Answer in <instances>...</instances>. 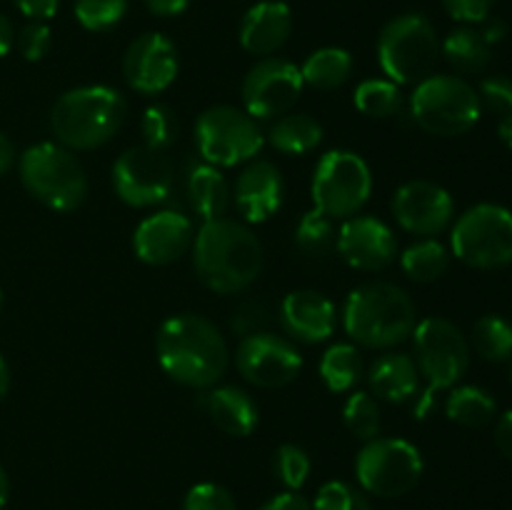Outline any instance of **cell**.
<instances>
[{
    "label": "cell",
    "mask_w": 512,
    "mask_h": 510,
    "mask_svg": "<svg viewBox=\"0 0 512 510\" xmlns=\"http://www.w3.org/2000/svg\"><path fill=\"white\" fill-rule=\"evenodd\" d=\"M155 355L170 380L193 390L218 385L230 365L225 335L213 320L198 313L165 318L155 335Z\"/></svg>",
    "instance_id": "obj_1"
},
{
    "label": "cell",
    "mask_w": 512,
    "mask_h": 510,
    "mask_svg": "<svg viewBox=\"0 0 512 510\" xmlns=\"http://www.w3.org/2000/svg\"><path fill=\"white\" fill-rule=\"evenodd\" d=\"M193 265L200 283L213 293H243L263 273V243L243 220L228 215L203 220L193 240Z\"/></svg>",
    "instance_id": "obj_2"
},
{
    "label": "cell",
    "mask_w": 512,
    "mask_h": 510,
    "mask_svg": "<svg viewBox=\"0 0 512 510\" xmlns=\"http://www.w3.org/2000/svg\"><path fill=\"white\" fill-rule=\"evenodd\" d=\"M418 325V308L410 293L388 280L353 288L343 305V328L360 348L390 350L405 343Z\"/></svg>",
    "instance_id": "obj_3"
},
{
    "label": "cell",
    "mask_w": 512,
    "mask_h": 510,
    "mask_svg": "<svg viewBox=\"0 0 512 510\" xmlns=\"http://www.w3.org/2000/svg\"><path fill=\"white\" fill-rule=\"evenodd\" d=\"M128 103L110 85H80L65 90L50 110L55 140L73 153L103 148L123 128Z\"/></svg>",
    "instance_id": "obj_4"
},
{
    "label": "cell",
    "mask_w": 512,
    "mask_h": 510,
    "mask_svg": "<svg viewBox=\"0 0 512 510\" xmlns=\"http://www.w3.org/2000/svg\"><path fill=\"white\" fill-rule=\"evenodd\" d=\"M415 363H418L420 378L425 380L423 395L415 400V415L425 418L433 408L435 393L450 390L460 383L470 365V343L463 330L448 318L418 320L413 330Z\"/></svg>",
    "instance_id": "obj_5"
},
{
    "label": "cell",
    "mask_w": 512,
    "mask_h": 510,
    "mask_svg": "<svg viewBox=\"0 0 512 510\" xmlns=\"http://www.w3.org/2000/svg\"><path fill=\"white\" fill-rule=\"evenodd\" d=\"M410 118L438 138H458L478 125L483 105L478 90L460 75L433 73L420 80L408 98Z\"/></svg>",
    "instance_id": "obj_6"
},
{
    "label": "cell",
    "mask_w": 512,
    "mask_h": 510,
    "mask_svg": "<svg viewBox=\"0 0 512 510\" xmlns=\"http://www.w3.org/2000/svg\"><path fill=\"white\" fill-rule=\"evenodd\" d=\"M23 188L55 213L80 208L88 195V175L73 150L60 143H35L18 158Z\"/></svg>",
    "instance_id": "obj_7"
},
{
    "label": "cell",
    "mask_w": 512,
    "mask_h": 510,
    "mask_svg": "<svg viewBox=\"0 0 512 510\" xmlns=\"http://www.w3.org/2000/svg\"><path fill=\"white\" fill-rule=\"evenodd\" d=\"M440 38L433 23L420 13H403L388 20L378 35V63L398 85H418L435 73Z\"/></svg>",
    "instance_id": "obj_8"
},
{
    "label": "cell",
    "mask_w": 512,
    "mask_h": 510,
    "mask_svg": "<svg viewBox=\"0 0 512 510\" xmlns=\"http://www.w3.org/2000/svg\"><path fill=\"white\" fill-rule=\"evenodd\" d=\"M373 195V170L355 150L335 148L320 155L310 180L313 208L333 220H348L365 208Z\"/></svg>",
    "instance_id": "obj_9"
},
{
    "label": "cell",
    "mask_w": 512,
    "mask_h": 510,
    "mask_svg": "<svg viewBox=\"0 0 512 510\" xmlns=\"http://www.w3.org/2000/svg\"><path fill=\"white\" fill-rule=\"evenodd\" d=\"M265 133L253 115L235 105H210L195 120V148L200 160L215 168H235L260 155Z\"/></svg>",
    "instance_id": "obj_10"
},
{
    "label": "cell",
    "mask_w": 512,
    "mask_h": 510,
    "mask_svg": "<svg viewBox=\"0 0 512 510\" xmlns=\"http://www.w3.org/2000/svg\"><path fill=\"white\" fill-rule=\"evenodd\" d=\"M450 255L478 270H500L512 263V213L498 203L465 210L450 230Z\"/></svg>",
    "instance_id": "obj_11"
},
{
    "label": "cell",
    "mask_w": 512,
    "mask_h": 510,
    "mask_svg": "<svg viewBox=\"0 0 512 510\" xmlns=\"http://www.w3.org/2000/svg\"><path fill=\"white\" fill-rule=\"evenodd\" d=\"M423 455L405 438H373L355 455L358 485L378 498H400L423 478Z\"/></svg>",
    "instance_id": "obj_12"
},
{
    "label": "cell",
    "mask_w": 512,
    "mask_h": 510,
    "mask_svg": "<svg viewBox=\"0 0 512 510\" xmlns=\"http://www.w3.org/2000/svg\"><path fill=\"white\" fill-rule=\"evenodd\" d=\"M173 163L165 153L143 143L123 150L113 163L115 195L130 208H155L173 193Z\"/></svg>",
    "instance_id": "obj_13"
},
{
    "label": "cell",
    "mask_w": 512,
    "mask_h": 510,
    "mask_svg": "<svg viewBox=\"0 0 512 510\" xmlns=\"http://www.w3.org/2000/svg\"><path fill=\"white\" fill-rule=\"evenodd\" d=\"M303 90L305 83L300 65H295L288 58L268 55V58H260L245 73L243 88H240L245 105L243 110L253 115L258 123L260 120H275L295 108Z\"/></svg>",
    "instance_id": "obj_14"
},
{
    "label": "cell",
    "mask_w": 512,
    "mask_h": 510,
    "mask_svg": "<svg viewBox=\"0 0 512 510\" xmlns=\"http://www.w3.org/2000/svg\"><path fill=\"white\" fill-rule=\"evenodd\" d=\"M235 368L255 388H285L303 373V353L288 335L258 330L240 338L235 350Z\"/></svg>",
    "instance_id": "obj_15"
},
{
    "label": "cell",
    "mask_w": 512,
    "mask_h": 510,
    "mask_svg": "<svg viewBox=\"0 0 512 510\" xmlns=\"http://www.w3.org/2000/svg\"><path fill=\"white\" fill-rule=\"evenodd\" d=\"M400 228L420 238H435L450 228L455 218V200L435 180L415 178L400 185L390 200Z\"/></svg>",
    "instance_id": "obj_16"
},
{
    "label": "cell",
    "mask_w": 512,
    "mask_h": 510,
    "mask_svg": "<svg viewBox=\"0 0 512 510\" xmlns=\"http://www.w3.org/2000/svg\"><path fill=\"white\" fill-rule=\"evenodd\" d=\"M180 70L178 48L163 33H143L123 55V78L135 93L160 95L175 83Z\"/></svg>",
    "instance_id": "obj_17"
},
{
    "label": "cell",
    "mask_w": 512,
    "mask_h": 510,
    "mask_svg": "<svg viewBox=\"0 0 512 510\" xmlns=\"http://www.w3.org/2000/svg\"><path fill=\"white\" fill-rule=\"evenodd\" d=\"M335 250L353 270L380 273L398 255V238L385 220L375 215H353L338 228Z\"/></svg>",
    "instance_id": "obj_18"
},
{
    "label": "cell",
    "mask_w": 512,
    "mask_h": 510,
    "mask_svg": "<svg viewBox=\"0 0 512 510\" xmlns=\"http://www.w3.org/2000/svg\"><path fill=\"white\" fill-rule=\"evenodd\" d=\"M193 220L180 210H155L138 223L133 233V250L140 263L163 268L175 263L193 248Z\"/></svg>",
    "instance_id": "obj_19"
},
{
    "label": "cell",
    "mask_w": 512,
    "mask_h": 510,
    "mask_svg": "<svg viewBox=\"0 0 512 510\" xmlns=\"http://www.w3.org/2000/svg\"><path fill=\"white\" fill-rule=\"evenodd\" d=\"M285 200V180L275 163L255 158L245 163L240 175L235 178L233 203L243 215V223L260 225L273 218Z\"/></svg>",
    "instance_id": "obj_20"
},
{
    "label": "cell",
    "mask_w": 512,
    "mask_h": 510,
    "mask_svg": "<svg viewBox=\"0 0 512 510\" xmlns=\"http://www.w3.org/2000/svg\"><path fill=\"white\" fill-rule=\"evenodd\" d=\"M280 325L293 343L320 345L335 335L338 310L320 290H293L280 303Z\"/></svg>",
    "instance_id": "obj_21"
},
{
    "label": "cell",
    "mask_w": 512,
    "mask_h": 510,
    "mask_svg": "<svg viewBox=\"0 0 512 510\" xmlns=\"http://www.w3.org/2000/svg\"><path fill=\"white\" fill-rule=\"evenodd\" d=\"M293 33V13L283 0H260L245 10L240 20V45L250 55L268 58L288 43Z\"/></svg>",
    "instance_id": "obj_22"
},
{
    "label": "cell",
    "mask_w": 512,
    "mask_h": 510,
    "mask_svg": "<svg viewBox=\"0 0 512 510\" xmlns=\"http://www.w3.org/2000/svg\"><path fill=\"white\" fill-rule=\"evenodd\" d=\"M200 405L210 415L215 428L233 438H248L260 423L258 403L248 390L238 388V385H213V388L203 390Z\"/></svg>",
    "instance_id": "obj_23"
},
{
    "label": "cell",
    "mask_w": 512,
    "mask_h": 510,
    "mask_svg": "<svg viewBox=\"0 0 512 510\" xmlns=\"http://www.w3.org/2000/svg\"><path fill=\"white\" fill-rule=\"evenodd\" d=\"M368 385L378 400L403 405L410 400H418L423 378H420L413 355L400 353V350H385L370 363Z\"/></svg>",
    "instance_id": "obj_24"
},
{
    "label": "cell",
    "mask_w": 512,
    "mask_h": 510,
    "mask_svg": "<svg viewBox=\"0 0 512 510\" xmlns=\"http://www.w3.org/2000/svg\"><path fill=\"white\" fill-rule=\"evenodd\" d=\"M185 188H188L190 208L203 220L223 218L228 213L230 203H233V188H230L223 170L205 163V160H200L188 170Z\"/></svg>",
    "instance_id": "obj_25"
},
{
    "label": "cell",
    "mask_w": 512,
    "mask_h": 510,
    "mask_svg": "<svg viewBox=\"0 0 512 510\" xmlns=\"http://www.w3.org/2000/svg\"><path fill=\"white\" fill-rule=\"evenodd\" d=\"M323 125L308 113H285L270 120L265 143L283 155H308L323 143Z\"/></svg>",
    "instance_id": "obj_26"
},
{
    "label": "cell",
    "mask_w": 512,
    "mask_h": 510,
    "mask_svg": "<svg viewBox=\"0 0 512 510\" xmlns=\"http://www.w3.org/2000/svg\"><path fill=\"white\" fill-rule=\"evenodd\" d=\"M440 55L458 75H478L493 60V45H488L478 28L460 25V28L450 30L448 38L440 43Z\"/></svg>",
    "instance_id": "obj_27"
},
{
    "label": "cell",
    "mask_w": 512,
    "mask_h": 510,
    "mask_svg": "<svg viewBox=\"0 0 512 510\" xmlns=\"http://www.w3.org/2000/svg\"><path fill=\"white\" fill-rule=\"evenodd\" d=\"M318 373L330 393H353L365 375L360 348L355 343H333L320 358Z\"/></svg>",
    "instance_id": "obj_28"
},
{
    "label": "cell",
    "mask_w": 512,
    "mask_h": 510,
    "mask_svg": "<svg viewBox=\"0 0 512 510\" xmlns=\"http://www.w3.org/2000/svg\"><path fill=\"white\" fill-rule=\"evenodd\" d=\"M355 60L350 55V50L335 48H318L305 58V63L300 65V73H303V83L313 90H335L340 85H345L353 75Z\"/></svg>",
    "instance_id": "obj_29"
},
{
    "label": "cell",
    "mask_w": 512,
    "mask_h": 510,
    "mask_svg": "<svg viewBox=\"0 0 512 510\" xmlns=\"http://www.w3.org/2000/svg\"><path fill=\"white\" fill-rule=\"evenodd\" d=\"M400 268L413 283H435L450 268V250L438 238H420L403 250Z\"/></svg>",
    "instance_id": "obj_30"
},
{
    "label": "cell",
    "mask_w": 512,
    "mask_h": 510,
    "mask_svg": "<svg viewBox=\"0 0 512 510\" xmlns=\"http://www.w3.org/2000/svg\"><path fill=\"white\" fill-rule=\"evenodd\" d=\"M498 413V403L493 395L480 385H458L450 388L445 400V415L463 428H483Z\"/></svg>",
    "instance_id": "obj_31"
},
{
    "label": "cell",
    "mask_w": 512,
    "mask_h": 510,
    "mask_svg": "<svg viewBox=\"0 0 512 510\" xmlns=\"http://www.w3.org/2000/svg\"><path fill=\"white\" fill-rule=\"evenodd\" d=\"M353 103L368 118H393L405 108L403 85L393 83L390 78L360 80L353 93Z\"/></svg>",
    "instance_id": "obj_32"
},
{
    "label": "cell",
    "mask_w": 512,
    "mask_h": 510,
    "mask_svg": "<svg viewBox=\"0 0 512 510\" xmlns=\"http://www.w3.org/2000/svg\"><path fill=\"white\" fill-rule=\"evenodd\" d=\"M338 228L330 215L320 213L318 208L305 210L295 225V245L305 258L325 260L335 250Z\"/></svg>",
    "instance_id": "obj_33"
},
{
    "label": "cell",
    "mask_w": 512,
    "mask_h": 510,
    "mask_svg": "<svg viewBox=\"0 0 512 510\" xmlns=\"http://www.w3.org/2000/svg\"><path fill=\"white\" fill-rule=\"evenodd\" d=\"M470 340L475 353L488 363H505L512 358V323L503 315L488 313L475 320Z\"/></svg>",
    "instance_id": "obj_34"
},
{
    "label": "cell",
    "mask_w": 512,
    "mask_h": 510,
    "mask_svg": "<svg viewBox=\"0 0 512 510\" xmlns=\"http://www.w3.org/2000/svg\"><path fill=\"white\" fill-rule=\"evenodd\" d=\"M343 423L345 428H348V433L353 435V438L363 440V443L378 438L380 435L378 398H373V393H365V390H353L343 405Z\"/></svg>",
    "instance_id": "obj_35"
},
{
    "label": "cell",
    "mask_w": 512,
    "mask_h": 510,
    "mask_svg": "<svg viewBox=\"0 0 512 510\" xmlns=\"http://www.w3.org/2000/svg\"><path fill=\"white\" fill-rule=\"evenodd\" d=\"M180 125L173 108L165 103H153L143 110L140 118V135H143L145 148H153L158 153H168L178 143Z\"/></svg>",
    "instance_id": "obj_36"
},
{
    "label": "cell",
    "mask_w": 512,
    "mask_h": 510,
    "mask_svg": "<svg viewBox=\"0 0 512 510\" xmlns=\"http://www.w3.org/2000/svg\"><path fill=\"white\" fill-rule=\"evenodd\" d=\"M310 470H313V460H310L308 450L300 448V445L283 443L273 453V473L285 490L298 493L308 483Z\"/></svg>",
    "instance_id": "obj_37"
},
{
    "label": "cell",
    "mask_w": 512,
    "mask_h": 510,
    "mask_svg": "<svg viewBox=\"0 0 512 510\" xmlns=\"http://www.w3.org/2000/svg\"><path fill=\"white\" fill-rule=\"evenodd\" d=\"M75 20L90 33H108L128 13V0H75Z\"/></svg>",
    "instance_id": "obj_38"
},
{
    "label": "cell",
    "mask_w": 512,
    "mask_h": 510,
    "mask_svg": "<svg viewBox=\"0 0 512 510\" xmlns=\"http://www.w3.org/2000/svg\"><path fill=\"white\" fill-rule=\"evenodd\" d=\"M313 510H373V503L363 488H355L345 480H330L320 485Z\"/></svg>",
    "instance_id": "obj_39"
},
{
    "label": "cell",
    "mask_w": 512,
    "mask_h": 510,
    "mask_svg": "<svg viewBox=\"0 0 512 510\" xmlns=\"http://www.w3.org/2000/svg\"><path fill=\"white\" fill-rule=\"evenodd\" d=\"M183 510H238V503L223 485L198 483L185 493Z\"/></svg>",
    "instance_id": "obj_40"
},
{
    "label": "cell",
    "mask_w": 512,
    "mask_h": 510,
    "mask_svg": "<svg viewBox=\"0 0 512 510\" xmlns=\"http://www.w3.org/2000/svg\"><path fill=\"white\" fill-rule=\"evenodd\" d=\"M478 98L480 105H485L490 113L505 118V115L512 113V78L503 73L488 75V78L480 80Z\"/></svg>",
    "instance_id": "obj_41"
},
{
    "label": "cell",
    "mask_w": 512,
    "mask_h": 510,
    "mask_svg": "<svg viewBox=\"0 0 512 510\" xmlns=\"http://www.w3.org/2000/svg\"><path fill=\"white\" fill-rule=\"evenodd\" d=\"M50 45H53V33H50V25L45 20H30L18 33V50L30 63L43 60L50 53Z\"/></svg>",
    "instance_id": "obj_42"
},
{
    "label": "cell",
    "mask_w": 512,
    "mask_h": 510,
    "mask_svg": "<svg viewBox=\"0 0 512 510\" xmlns=\"http://www.w3.org/2000/svg\"><path fill=\"white\" fill-rule=\"evenodd\" d=\"M495 0H443V8L453 20L463 25H478L490 18Z\"/></svg>",
    "instance_id": "obj_43"
},
{
    "label": "cell",
    "mask_w": 512,
    "mask_h": 510,
    "mask_svg": "<svg viewBox=\"0 0 512 510\" xmlns=\"http://www.w3.org/2000/svg\"><path fill=\"white\" fill-rule=\"evenodd\" d=\"M265 318H268V310H265L263 305L245 303V305H240L238 313L233 315V330L235 333H240V338H245V335L263 330Z\"/></svg>",
    "instance_id": "obj_44"
},
{
    "label": "cell",
    "mask_w": 512,
    "mask_h": 510,
    "mask_svg": "<svg viewBox=\"0 0 512 510\" xmlns=\"http://www.w3.org/2000/svg\"><path fill=\"white\" fill-rule=\"evenodd\" d=\"M20 13L28 20H45L48 23L60 8V0H13Z\"/></svg>",
    "instance_id": "obj_45"
},
{
    "label": "cell",
    "mask_w": 512,
    "mask_h": 510,
    "mask_svg": "<svg viewBox=\"0 0 512 510\" xmlns=\"http://www.w3.org/2000/svg\"><path fill=\"white\" fill-rule=\"evenodd\" d=\"M258 510H313V503L305 500L300 493H293V490H285V493L273 495L268 503L260 505Z\"/></svg>",
    "instance_id": "obj_46"
},
{
    "label": "cell",
    "mask_w": 512,
    "mask_h": 510,
    "mask_svg": "<svg viewBox=\"0 0 512 510\" xmlns=\"http://www.w3.org/2000/svg\"><path fill=\"white\" fill-rule=\"evenodd\" d=\"M143 3L158 18H178L190 8V0H143Z\"/></svg>",
    "instance_id": "obj_47"
},
{
    "label": "cell",
    "mask_w": 512,
    "mask_h": 510,
    "mask_svg": "<svg viewBox=\"0 0 512 510\" xmlns=\"http://www.w3.org/2000/svg\"><path fill=\"white\" fill-rule=\"evenodd\" d=\"M495 445L505 458L512 460V410L500 415L495 423Z\"/></svg>",
    "instance_id": "obj_48"
},
{
    "label": "cell",
    "mask_w": 512,
    "mask_h": 510,
    "mask_svg": "<svg viewBox=\"0 0 512 510\" xmlns=\"http://www.w3.org/2000/svg\"><path fill=\"white\" fill-rule=\"evenodd\" d=\"M480 33H483V38L488 40V45H498L500 40H505V35H508V25H505V20L500 18H488L483 20Z\"/></svg>",
    "instance_id": "obj_49"
},
{
    "label": "cell",
    "mask_w": 512,
    "mask_h": 510,
    "mask_svg": "<svg viewBox=\"0 0 512 510\" xmlns=\"http://www.w3.org/2000/svg\"><path fill=\"white\" fill-rule=\"evenodd\" d=\"M15 158H18V153H15L13 140H10L5 133H0V175H5L10 168H13Z\"/></svg>",
    "instance_id": "obj_50"
},
{
    "label": "cell",
    "mask_w": 512,
    "mask_h": 510,
    "mask_svg": "<svg viewBox=\"0 0 512 510\" xmlns=\"http://www.w3.org/2000/svg\"><path fill=\"white\" fill-rule=\"evenodd\" d=\"M13 45H15L13 23H10V20L0 13V58H5V55L10 53V48H13Z\"/></svg>",
    "instance_id": "obj_51"
},
{
    "label": "cell",
    "mask_w": 512,
    "mask_h": 510,
    "mask_svg": "<svg viewBox=\"0 0 512 510\" xmlns=\"http://www.w3.org/2000/svg\"><path fill=\"white\" fill-rule=\"evenodd\" d=\"M498 135H500V140H503V143L512 150V113L505 115V118H500Z\"/></svg>",
    "instance_id": "obj_52"
},
{
    "label": "cell",
    "mask_w": 512,
    "mask_h": 510,
    "mask_svg": "<svg viewBox=\"0 0 512 510\" xmlns=\"http://www.w3.org/2000/svg\"><path fill=\"white\" fill-rule=\"evenodd\" d=\"M10 390V370H8V363H5V358L0 355V400L8 395Z\"/></svg>",
    "instance_id": "obj_53"
},
{
    "label": "cell",
    "mask_w": 512,
    "mask_h": 510,
    "mask_svg": "<svg viewBox=\"0 0 512 510\" xmlns=\"http://www.w3.org/2000/svg\"><path fill=\"white\" fill-rule=\"evenodd\" d=\"M8 495H10V483H8V475H5V470L0 468V510L8 505Z\"/></svg>",
    "instance_id": "obj_54"
},
{
    "label": "cell",
    "mask_w": 512,
    "mask_h": 510,
    "mask_svg": "<svg viewBox=\"0 0 512 510\" xmlns=\"http://www.w3.org/2000/svg\"><path fill=\"white\" fill-rule=\"evenodd\" d=\"M0 310H3V293H0Z\"/></svg>",
    "instance_id": "obj_55"
},
{
    "label": "cell",
    "mask_w": 512,
    "mask_h": 510,
    "mask_svg": "<svg viewBox=\"0 0 512 510\" xmlns=\"http://www.w3.org/2000/svg\"><path fill=\"white\" fill-rule=\"evenodd\" d=\"M510 383H512V370H510Z\"/></svg>",
    "instance_id": "obj_56"
}]
</instances>
